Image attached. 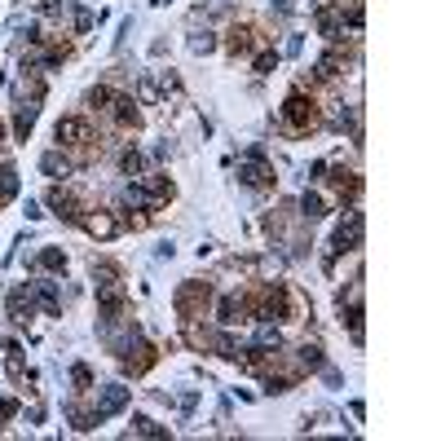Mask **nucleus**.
Returning a JSON list of instances; mask_svg holds the SVG:
<instances>
[{
  "instance_id": "5",
  "label": "nucleus",
  "mask_w": 441,
  "mask_h": 441,
  "mask_svg": "<svg viewBox=\"0 0 441 441\" xmlns=\"http://www.w3.org/2000/svg\"><path fill=\"white\" fill-rule=\"evenodd\" d=\"M119 204H124V208H154V204H159V199H154V195H150L146 186L128 181L124 190H119Z\"/></svg>"
},
{
  "instance_id": "7",
  "label": "nucleus",
  "mask_w": 441,
  "mask_h": 441,
  "mask_svg": "<svg viewBox=\"0 0 441 441\" xmlns=\"http://www.w3.org/2000/svg\"><path fill=\"white\" fill-rule=\"evenodd\" d=\"M84 230H89L93 238H115V234H119V221H111L106 212H98V217H84Z\"/></svg>"
},
{
  "instance_id": "22",
  "label": "nucleus",
  "mask_w": 441,
  "mask_h": 441,
  "mask_svg": "<svg viewBox=\"0 0 441 441\" xmlns=\"http://www.w3.org/2000/svg\"><path fill=\"white\" fill-rule=\"evenodd\" d=\"M111 102V89H89V106H106Z\"/></svg>"
},
{
  "instance_id": "20",
  "label": "nucleus",
  "mask_w": 441,
  "mask_h": 441,
  "mask_svg": "<svg viewBox=\"0 0 441 441\" xmlns=\"http://www.w3.org/2000/svg\"><path fill=\"white\" fill-rule=\"evenodd\" d=\"M300 362L309 366V371H318V366H323V353H318L314 344H305V349H300Z\"/></svg>"
},
{
  "instance_id": "1",
  "label": "nucleus",
  "mask_w": 441,
  "mask_h": 441,
  "mask_svg": "<svg viewBox=\"0 0 441 441\" xmlns=\"http://www.w3.org/2000/svg\"><path fill=\"white\" fill-rule=\"evenodd\" d=\"M128 397H133V388H124V384H106L98 393V406H93V424H102V420H111V415H119L128 406Z\"/></svg>"
},
{
  "instance_id": "2",
  "label": "nucleus",
  "mask_w": 441,
  "mask_h": 441,
  "mask_svg": "<svg viewBox=\"0 0 441 441\" xmlns=\"http://www.w3.org/2000/svg\"><path fill=\"white\" fill-rule=\"evenodd\" d=\"M357 243H362V212H349V221H340L331 234V252H357Z\"/></svg>"
},
{
  "instance_id": "11",
  "label": "nucleus",
  "mask_w": 441,
  "mask_h": 441,
  "mask_svg": "<svg viewBox=\"0 0 441 441\" xmlns=\"http://www.w3.org/2000/svg\"><path fill=\"white\" fill-rule=\"evenodd\" d=\"M35 115H40V106H35V102H22V106H18V133H22V137L35 128Z\"/></svg>"
},
{
  "instance_id": "3",
  "label": "nucleus",
  "mask_w": 441,
  "mask_h": 441,
  "mask_svg": "<svg viewBox=\"0 0 441 441\" xmlns=\"http://www.w3.org/2000/svg\"><path fill=\"white\" fill-rule=\"evenodd\" d=\"M53 137L62 141V146H84V141H89V124L80 115H66V119H57Z\"/></svg>"
},
{
  "instance_id": "8",
  "label": "nucleus",
  "mask_w": 441,
  "mask_h": 441,
  "mask_svg": "<svg viewBox=\"0 0 441 441\" xmlns=\"http://www.w3.org/2000/svg\"><path fill=\"white\" fill-rule=\"evenodd\" d=\"M217 314H221V323H225V327H234L238 318H243V300H238V296H225V300L217 305Z\"/></svg>"
},
{
  "instance_id": "4",
  "label": "nucleus",
  "mask_w": 441,
  "mask_h": 441,
  "mask_svg": "<svg viewBox=\"0 0 441 441\" xmlns=\"http://www.w3.org/2000/svg\"><path fill=\"white\" fill-rule=\"evenodd\" d=\"M238 177H243V186H256V190L269 186V168L260 163V150H252L243 163H238Z\"/></svg>"
},
{
  "instance_id": "18",
  "label": "nucleus",
  "mask_w": 441,
  "mask_h": 441,
  "mask_svg": "<svg viewBox=\"0 0 441 441\" xmlns=\"http://www.w3.org/2000/svg\"><path fill=\"white\" fill-rule=\"evenodd\" d=\"M35 265H40V269H62V265H66V256L49 247V252H40V260H35Z\"/></svg>"
},
{
  "instance_id": "10",
  "label": "nucleus",
  "mask_w": 441,
  "mask_h": 441,
  "mask_svg": "<svg viewBox=\"0 0 441 441\" xmlns=\"http://www.w3.org/2000/svg\"><path fill=\"white\" fill-rule=\"evenodd\" d=\"M282 344V336H278V327H269V323H260L256 327V349L265 353V349H278Z\"/></svg>"
},
{
  "instance_id": "17",
  "label": "nucleus",
  "mask_w": 441,
  "mask_h": 441,
  "mask_svg": "<svg viewBox=\"0 0 441 441\" xmlns=\"http://www.w3.org/2000/svg\"><path fill=\"white\" fill-rule=\"evenodd\" d=\"M300 208H305V217H323V212H327L323 195H305V199H300Z\"/></svg>"
},
{
  "instance_id": "15",
  "label": "nucleus",
  "mask_w": 441,
  "mask_h": 441,
  "mask_svg": "<svg viewBox=\"0 0 441 441\" xmlns=\"http://www.w3.org/2000/svg\"><path fill=\"white\" fill-rule=\"evenodd\" d=\"M49 208L57 212V217H75V212H71L75 204H71V195H62V190H53V195H49Z\"/></svg>"
},
{
  "instance_id": "6",
  "label": "nucleus",
  "mask_w": 441,
  "mask_h": 441,
  "mask_svg": "<svg viewBox=\"0 0 441 441\" xmlns=\"http://www.w3.org/2000/svg\"><path fill=\"white\" fill-rule=\"evenodd\" d=\"M31 296H35V305L44 309V314H57V309H62V296H57V287L49 278L44 282H31Z\"/></svg>"
},
{
  "instance_id": "9",
  "label": "nucleus",
  "mask_w": 441,
  "mask_h": 441,
  "mask_svg": "<svg viewBox=\"0 0 441 441\" xmlns=\"http://www.w3.org/2000/svg\"><path fill=\"white\" fill-rule=\"evenodd\" d=\"M309 119V102H305V93H291L287 98V124H305Z\"/></svg>"
},
{
  "instance_id": "16",
  "label": "nucleus",
  "mask_w": 441,
  "mask_h": 441,
  "mask_svg": "<svg viewBox=\"0 0 441 441\" xmlns=\"http://www.w3.org/2000/svg\"><path fill=\"white\" fill-rule=\"evenodd\" d=\"M133 433H141V437H168V428H159L154 420H133Z\"/></svg>"
},
{
  "instance_id": "19",
  "label": "nucleus",
  "mask_w": 441,
  "mask_h": 441,
  "mask_svg": "<svg viewBox=\"0 0 441 441\" xmlns=\"http://www.w3.org/2000/svg\"><path fill=\"white\" fill-rule=\"evenodd\" d=\"M0 195H18V172L14 168H0Z\"/></svg>"
},
{
  "instance_id": "23",
  "label": "nucleus",
  "mask_w": 441,
  "mask_h": 441,
  "mask_svg": "<svg viewBox=\"0 0 441 441\" xmlns=\"http://www.w3.org/2000/svg\"><path fill=\"white\" fill-rule=\"evenodd\" d=\"M9 415H14V402H5V397H0V424H5Z\"/></svg>"
},
{
  "instance_id": "21",
  "label": "nucleus",
  "mask_w": 441,
  "mask_h": 441,
  "mask_svg": "<svg viewBox=\"0 0 441 441\" xmlns=\"http://www.w3.org/2000/svg\"><path fill=\"white\" fill-rule=\"evenodd\" d=\"M336 66H340V57H336V53H327L323 62H318V75H323V80H331V75H336Z\"/></svg>"
},
{
  "instance_id": "13",
  "label": "nucleus",
  "mask_w": 441,
  "mask_h": 441,
  "mask_svg": "<svg viewBox=\"0 0 441 441\" xmlns=\"http://www.w3.org/2000/svg\"><path fill=\"white\" fill-rule=\"evenodd\" d=\"M40 168L49 172V177H66V172H71V163H66V159H62V154H57V150H49V154H44V159H40Z\"/></svg>"
},
{
  "instance_id": "14",
  "label": "nucleus",
  "mask_w": 441,
  "mask_h": 441,
  "mask_svg": "<svg viewBox=\"0 0 441 441\" xmlns=\"http://www.w3.org/2000/svg\"><path fill=\"white\" fill-rule=\"evenodd\" d=\"M119 168H124L128 177H137L141 168H146V159H141V154H137V150H124V154H119Z\"/></svg>"
},
{
  "instance_id": "12",
  "label": "nucleus",
  "mask_w": 441,
  "mask_h": 441,
  "mask_svg": "<svg viewBox=\"0 0 441 441\" xmlns=\"http://www.w3.org/2000/svg\"><path fill=\"white\" fill-rule=\"evenodd\" d=\"M115 102V119L119 124H137V102L133 98H111Z\"/></svg>"
}]
</instances>
